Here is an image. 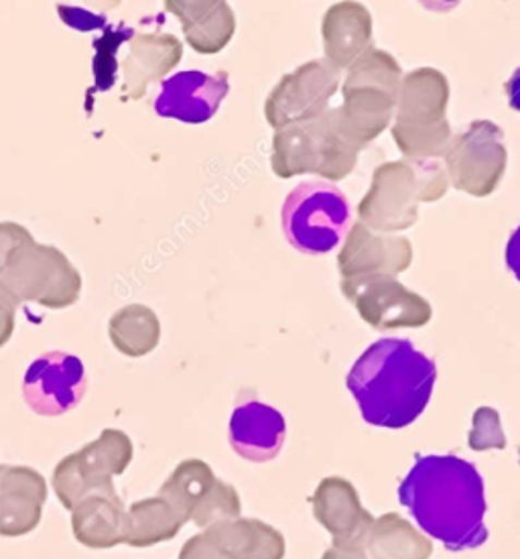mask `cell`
<instances>
[{"label":"cell","instance_id":"obj_2","mask_svg":"<svg viewBox=\"0 0 520 559\" xmlns=\"http://www.w3.org/2000/svg\"><path fill=\"white\" fill-rule=\"evenodd\" d=\"M437 367L409 340L374 342L346 377L366 424L402 429L415 424L432 401Z\"/></svg>","mask_w":520,"mask_h":559},{"label":"cell","instance_id":"obj_6","mask_svg":"<svg viewBox=\"0 0 520 559\" xmlns=\"http://www.w3.org/2000/svg\"><path fill=\"white\" fill-rule=\"evenodd\" d=\"M358 153L342 131L338 110L329 108L315 120L279 129L273 136L270 167L281 179L313 174L342 181L356 169Z\"/></svg>","mask_w":520,"mask_h":559},{"label":"cell","instance_id":"obj_14","mask_svg":"<svg viewBox=\"0 0 520 559\" xmlns=\"http://www.w3.org/2000/svg\"><path fill=\"white\" fill-rule=\"evenodd\" d=\"M413 263V245L402 236L376 235L360 222L352 226L338 269L342 280L395 277Z\"/></svg>","mask_w":520,"mask_h":559},{"label":"cell","instance_id":"obj_3","mask_svg":"<svg viewBox=\"0 0 520 559\" xmlns=\"http://www.w3.org/2000/svg\"><path fill=\"white\" fill-rule=\"evenodd\" d=\"M447 188L449 179L439 159L383 163L358 204V218L372 233H401L415 224L419 204L442 200Z\"/></svg>","mask_w":520,"mask_h":559},{"label":"cell","instance_id":"obj_26","mask_svg":"<svg viewBox=\"0 0 520 559\" xmlns=\"http://www.w3.org/2000/svg\"><path fill=\"white\" fill-rule=\"evenodd\" d=\"M29 240H33V235L25 226L16 222H0V277L4 275L13 254Z\"/></svg>","mask_w":520,"mask_h":559},{"label":"cell","instance_id":"obj_18","mask_svg":"<svg viewBox=\"0 0 520 559\" xmlns=\"http://www.w3.org/2000/svg\"><path fill=\"white\" fill-rule=\"evenodd\" d=\"M183 45L171 33H134L131 51L122 61V92L131 100H141L153 82L178 68Z\"/></svg>","mask_w":520,"mask_h":559},{"label":"cell","instance_id":"obj_27","mask_svg":"<svg viewBox=\"0 0 520 559\" xmlns=\"http://www.w3.org/2000/svg\"><path fill=\"white\" fill-rule=\"evenodd\" d=\"M16 297L2 281H0V348L11 340L15 332V316L19 308Z\"/></svg>","mask_w":520,"mask_h":559},{"label":"cell","instance_id":"obj_17","mask_svg":"<svg viewBox=\"0 0 520 559\" xmlns=\"http://www.w3.org/2000/svg\"><path fill=\"white\" fill-rule=\"evenodd\" d=\"M228 436L232 450L240 457L254 464H265L279 456L287 436V424L281 412L275 407L251 401L232 413Z\"/></svg>","mask_w":520,"mask_h":559},{"label":"cell","instance_id":"obj_28","mask_svg":"<svg viewBox=\"0 0 520 559\" xmlns=\"http://www.w3.org/2000/svg\"><path fill=\"white\" fill-rule=\"evenodd\" d=\"M185 559H234L209 533L185 547Z\"/></svg>","mask_w":520,"mask_h":559},{"label":"cell","instance_id":"obj_20","mask_svg":"<svg viewBox=\"0 0 520 559\" xmlns=\"http://www.w3.org/2000/svg\"><path fill=\"white\" fill-rule=\"evenodd\" d=\"M326 61L336 70H348L372 47V16L360 2H336L322 23Z\"/></svg>","mask_w":520,"mask_h":559},{"label":"cell","instance_id":"obj_24","mask_svg":"<svg viewBox=\"0 0 520 559\" xmlns=\"http://www.w3.org/2000/svg\"><path fill=\"white\" fill-rule=\"evenodd\" d=\"M134 29L119 27V29L106 31L105 37L100 41H96V63H94V72H96V88L100 92L112 86L114 78H117V66L112 63V59L117 58L120 45L124 39H133Z\"/></svg>","mask_w":520,"mask_h":559},{"label":"cell","instance_id":"obj_25","mask_svg":"<svg viewBox=\"0 0 520 559\" xmlns=\"http://www.w3.org/2000/svg\"><path fill=\"white\" fill-rule=\"evenodd\" d=\"M468 443L476 452L486 450H505L506 438L500 424V415L492 407H480L474 413V426L470 431Z\"/></svg>","mask_w":520,"mask_h":559},{"label":"cell","instance_id":"obj_31","mask_svg":"<svg viewBox=\"0 0 520 559\" xmlns=\"http://www.w3.org/2000/svg\"><path fill=\"white\" fill-rule=\"evenodd\" d=\"M506 96H508V104L510 108L519 110L520 112V68L510 75V80L505 84Z\"/></svg>","mask_w":520,"mask_h":559},{"label":"cell","instance_id":"obj_10","mask_svg":"<svg viewBox=\"0 0 520 559\" xmlns=\"http://www.w3.org/2000/svg\"><path fill=\"white\" fill-rule=\"evenodd\" d=\"M338 88L340 70L329 66L326 59L307 61L295 72L282 75L268 94L265 118L275 131L315 120L329 110V100Z\"/></svg>","mask_w":520,"mask_h":559},{"label":"cell","instance_id":"obj_4","mask_svg":"<svg viewBox=\"0 0 520 559\" xmlns=\"http://www.w3.org/2000/svg\"><path fill=\"white\" fill-rule=\"evenodd\" d=\"M402 70L387 51L371 47L348 68L338 110L342 131L362 151L380 136L397 110Z\"/></svg>","mask_w":520,"mask_h":559},{"label":"cell","instance_id":"obj_1","mask_svg":"<svg viewBox=\"0 0 520 559\" xmlns=\"http://www.w3.org/2000/svg\"><path fill=\"white\" fill-rule=\"evenodd\" d=\"M399 501L421 531L451 551L486 544V495L474 464L458 456H423L399 486Z\"/></svg>","mask_w":520,"mask_h":559},{"label":"cell","instance_id":"obj_30","mask_svg":"<svg viewBox=\"0 0 520 559\" xmlns=\"http://www.w3.org/2000/svg\"><path fill=\"white\" fill-rule=\"evenodd\" d=\"M506 265L512 271V275L520 281V226L512 233L506 245Z\"/></svg>","mask_w":520,"mask_h":559},{"label":"cell","instance_id":"obj_16","mask_svg":"<svg viewBox=\"0 0 520 559\" xmlns=\"http://www.w3.org/2000/svg\"><path fill=\"white\" fill-rule=\"evenodd\" d=\"M313 516L334 545L366 547L374 516L362 507L356 486L342 476H327L313 492Z\"/></svg>","mask_w":520,"mask_h":559},{"label":"cell","instance_id":"obj_22","mask_svg":"<svg viewBox=\"0 0 520 559\" xmlns=\"http://www.w3.org/2000/svg\"><path fill=\"white\" fill-rule=\"evenodd\" d=\"M366 554L371 559H430L433 544L407 519L397 513H387L374 519L366 539Z\"/></svg>","mask_w":520,"mask_h":559},{"label":"cell","instance_id":"obj_23","mask_svg":"<svg viewBox=\"0 0 520 559\" xmlns=\"http://www.w3.org/2000/svg\"><path fill=\"white\" fill-rule=\"evenodd\" d=\"M108 336L120 354L141 358L159 346L161 322L153 309L143 304H131L112 313Z\"/></svg>","mask_w":520,"mask_h":559},{"label":"cell","instance_id":"obj_7","mask_svg":"<svg viewBox=\"0 0 520 559\" xmlns=\"http://www.w3.org/2000/svg\"><path fill=\"white\" fill-rule=\"evenodd\" d=\"M282 230L289 242L305 254H326L342 242L352 210L334 183L303 181L287 195L281 210Z\"/></svg>","mask_w":520,"mask_h":559},{"label":"cell","instance_id":"obj_15","mask_svg":"<svg viewBox=\"0 0 520 559\" xmlns=\"http://www.w3.org/2000/svg\"><path fill=\"white\" fill-rule=\"evenodd\" d=\"M228 92L226 72L216 75L197 70L179 72L161 84V92L155 98V112L188 124H204L216 117Z\"/></svg>","mask_w":520,"mask_h":559},{"label":"cell","instance_id":"obj_13","mask_svg":"<svg viewBox=\"0 0 520 559\" xmlns=\"http://www.w3.org/2000/svg\"><path fill=\"white\" fill-rule=\"evenodd\" d=\"M169 488L178 499L183 516H194L197 525H216L239 519L240 497L234 486L226 485L202 460H188L179 466Z\"/></svg>","mask_w":520,"mask_h":559},{"label":"cell","instance_id":"obj_5","mask_svg":"<svg viewBox=\"0 0 520 559\" xmlns=\"http://www.w3.org/2000/svg\"><path fill=\"white\" fill-rule=\"evenodd\" d=\"M449 84L435 68H419L402 75L392 139L404 162L439 159L451 145L447 122Z\"/></svg>","mask_w":520,"mask_h":559},{"label":"cell","instance_id":"obj_29","mask_svg":"<svg viewBox=\"0 0 520 559\" xmlns=\"http://www.w3.org/2000/svg\"><path fill=\"white\" fill-rule=\"evenodd\" d=\"M322 559H371L366 547L358 545H331Z\"/></svg>","mask_w":520,"mask_h":559},{"label":"cell","instance_id":"obj_11","mask_svg":"<svg viewBox=\"0 0 520 559\" xmlns=\"http://www.w3.org/2000/svg\"><path fill=\"white\" fill-rule=\"evenodd\" d=\"M340 287L346 299L356 306L360 318L376 330L423 328L432 322V304L395 277L342 280Z\"/></svg>","mask_w":520,"mask_h":559},{"label":"cell","instance_id":"obj_21","mask_svg":"<svg viewBox=\"0 0 520 559\" xmlns=\"http://www.w3.org/2000/svg\"><path fill=\"white\" fill-rule=\"evenodd\" d=\"M209 535L234 559H282L287 542L281 531L258 519H232L211 525Z\"/></svg>","mask_w":520,"mask_h":559},{"label":"cell","instance_id":"obj_12","mask_svg":"<svg viewBox=\"0 0 520 559\" xmlns=\"http://www.w3.org/2000/svg\"><path fill=\"white\" fill-rule=\"evenodd\" d=\"M88 389L84 362L70 353H45L31 362L23 379V399L41 417H60L75 409Z\"/></svg>","mask_w":520,"mask_h":559},{"label":"cell","instance_id":"obj_19","mask_svg":"<svg viewBox=\"0 0 520 559\" xmlns=\"http://www.w3.org/2000/svg\"><path fill=\"white\" fill-rule=\"evenodd\" d=\"M165 9L178 16L188 44L197 53H220L237 31V16L223 0H167Z\"/></svg>","mask_w":520,"mask_h":559},{"label":"cell","instance_id":"obj_8","mask_svg":"<svg viewBox=\"0 0 520 559\" xmlns=\"http://www.w3.org/2000/svg\"><path fill=\"white\" fill-rule=\"evenodd\" d=\"M0 281L19 301L49 309L70 308L82 295V275L70 259L60 249L35 240L13 254Z\"/></svg>","mask_w":520,"mask_h":559},{"label":"cell","instance_id":"obj_9","mask_svg":"<svg viewBox=\"0 0 520 559\" xmlns=\"http://www.w3.org/2000/svg\"><path fill=\"white\" fill-rule=\"evenodd\" d=\"M444 159L447 179L456 190L486 198L505 176L508 162L505 133L491 120H474L465 133L451 139Z\"/></svg>","mask_w":520,"mask_h":559}]
</instances>
